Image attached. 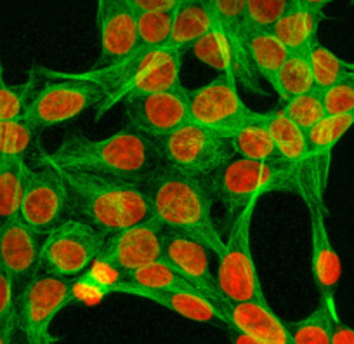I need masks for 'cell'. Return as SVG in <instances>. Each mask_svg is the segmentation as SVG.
<instances>
[{
	"instance_id": "cell-19",
	"label": "cell",
	"mask_w": 354,
	"mask_h": 344,
	"mask_svg": "<svg viewBox=\"0 0 354 344\" xmlns=\"http://www.w3.org/2000/svg\"><path fill=\"white\" fill-rule=\"evenodd\" d=\"M101 61L124 60L139 49L138 12L129 0H97Z\"/></svg>"
},
{
	"instance_id": "cell-8",
	"label": "cell",
	"mask_w": 354,
	"mask_h": 344,
	"mask_svg": "<svg viewBox=\"0 0 354 344\" xmlns=\"http://www.w3.org/2000/svg\"><path fill=\"white\" fill-rule=\"evenodd\" d=\"M158 150L167 167L202 179L210 178L233 155L224 136L192 120L158 139Z\"/></svg>"
},
{
	"instance_id": "cell-25",
	"label": "cell",
	"mask_w": 354,
	"mask_h": 344,
	"mask_svg": "<svg viewBox=\"0 0 354 344\" xmlns=\"http://www.w3.org/2000/svg\"><path fill=\"white\" fill-rule=\"evenodd\" d=\"M353 127L354 114L326 115L318 124L313 125L309 131H306L309 153H311L313 162H315L319 176L325 181H328V169L333 150Z\"/></svg>"
},
{
	"instance_id": "cell-18",
	"label": "cell",
	"mask_w": 354,
	"mask_h": 344,
	"mask_svg": "<svg viewBox=\"0 0 354 344\" xmlns=\"http://www.w3.org/2000/svg\"><path fill=\"white\" fill-rule=\"evenodd\" d=\"M210 248L198 238L179 231L165 230L163 238V257L176 268L193 287L217 301L216 270L212 268ZM214 254V252H212Z\"/></svg>"
},
{
	"instance_id": "cell-48",
	"label": "cell",
	"mask_w": 354,
	"mask_h": 344,
	"mask_svg": "<svg viewBox=\"0 0 354 344\" xmlns=\"http://www.w3.org/2000/svg\"><path fill=\"white\" fill-rule=\"evenodd\" d=\"M4 159H6V156L0 155V167H2V163H4Z\"/></svg>"
},
{
	"instance_id": "cell-30",
	"label": "cell",
	"mask_w": 354,
	"mask_h": 344,
	"mask_svg": "<svg viewBox=\"0 0 354 344\" xmlns=\"http://www.w3.org/2000/svg\"><path fill=\"white\" fill-rule=\"evenodd\" d=\"M127 282L132 287L142 289V291H174V289L196 291L165 257H160V260L129 273Z\"/></svg>"
},
{
	"instance_id": "cell-20",
	"label": "cell",
	"mask_w": 354,
	"mask_h": 344,
	"mask_svg": "<svg viewBox=\"0 0 354 344\" xmlns=\"http://www.w3.org/2000/svg\"><path fill=\"white\" fill-rule=\"evenodd\" d=\"M40 233L25 223L21 217L0 226V270L11 275L16 282L28 278L39 270Z\"/></svg>"
},
{
	"instance_id": "cell-21",
	"label": "cell",
	"mask_w": 354,
	"mask_h": 344,
	"mask_svg": "<svg viewBox=\"0 0 354 344\" xmlns=\"http://www.w3.org/2000/svg\"><path fill=\"white\" fill-rule=\"evenodd\" d=\"M122 294L146 299V301L153 302V305H158L162 308L169 309L174 315L188 320V322L202 323V325H205V323H221V325H224V316L221 313L219 306L216 305V301L207 298L202 292L193 291V289L142 291V289L132 287L125 280L124 287H122Z\"/></svg>"
},
{
	"instance_id": "cell-32",
	"label": "cell",
	"mask_w": 354,
	"mask_h": 344,
	"mask_svg": "<svg viewBox=\"0 0 354 344\" xmlns=\"http://www.w3.org/2000/svg\"><path fill=\"white\" fill-rule=\"evenodd\" d=\"M309 68H311L315 87L318 91L326 89L330 85L342 80L347 73V61H342L333 51L323 46L319 40H316L308 51H306Z\"/></svg>"
},
{
	"instance_id": "cell-13",
	"label": "cell",
	"mask_w": 354,
	"mask_h": 344,
	"mask_svg": "<svg viewBox=\"0 0 354 344\" xmlns=\"http://www.w3.org/2000/svg\"><path fill=\"white\" fill-rule=\"evenodd\" d=\"M188 93L185 85L125 101L127 127L153 139H162L189 120Z\"/></svg>"
},
{
	"instance_id": "cell-16",
	"label": "cell",
	"mask_w": 354,
	"mask_h": 344,
	"mask_svg": "<svg viewBox=\"0 0 354 344\" xmlns=\"http://www.w3.org/2000/svg\"><path fill=\"white\" fill-rule=\"evenodd\" d=\"M165 228L153 217L106 238L103 257L118 268L127 278L129 273L163 257Z\"/></svg>"
},
{
	"instance_id": "cell-2",
	"label": "cell",
	"mask_w": 354,
	"mask_h": 344,
	"mask_svg": "<svg viewBox=\"0 0 354 344\" xmlns=\"http://www.w3.org/2000/svg\"><path fill=\"white\" fill-rule=\"evenodd\" d=\"M146 188L156 223L198 238L216 255L223 251L224 238L214 223L212 193L205 179L163 165Z\"/></svg>"
},
{
	"instance_id": "cell-14",
	"label": "cell",
	"mask_w": 354,
	"mask_h": 344,
	"mask_svg": "<svg viewBox=\"0 0 354 344\" xmlns=\"http://www.w3.org/2000/svg\"><path fill=\"white\" fill-rule=\"evenodd\" d=\"M181 68H183V51L172 49L170 46L153 49L148 63L122 87L113 93L104 94L101 103L96 107V118H103L104 115L120 103L132 100V98L146 96L151 93L172 89L181 85Z\"/></svg>"
},
{
	"instance_id": "cell-3",
	"label": "cell",
	"mask_w": 354,
	"mask_h": 344,
	"mask_svg": "<svg viewBox=\"0 0 354 344\" xmlns=\"http://www.w3.org/2000/svg\"><path fill=\"white\" fill-rule=\"evenodd\" d=\"M57 169L84 219L106 237L151 217L146 185L80 170Z\"/></svg>"
},
{
	"instance_id": "cell-28",
	"label": "cell",
	"mask_w": 354,
	"mask_h": 344,
	"mask_svg": "<svg viewBox=\"0 0 354 344\" xmlns=\"http://www.w3.org/2000/svg\"><path fill=\"white\" fill-rule=\"evenodd\" d=\"M339 311L319 301L311 313L302 318L288 322L294 344H332L333 323L339 320Z\"/></svg>"
},
{
	"instance_id": "cell-38",
	"label": "cell",
	"mask_w": 354,
	"mask_h": 344,
	"mask_svg": "<svg viewBox=\"0 0 354 344\" xmlns=\"http://www.w3.org/2000/svg\"><path fill=\"white\" fill-rule=\"evenodd\" d=\"M322 93V103L325 115H347L354 114V87L346 77L337 84L330 85Z\"/></svg>"
},
{
	"instance_id": "cell-24",
	"label": "cell",
	"mask_w": 354,
	"mask_h": 344,
	"mask_svg": "<svg viewBox=\"0 0 354 344\" xmlns=\"http://www.w3.org/2000/svg\"><path fill=\"white\" fill-rule=\"evenodd\" d=\"M226 143L230 146L231 153L241 156V159L283 165L273 138H271L270 131L262 122V111H259L257 118L230 132L226 136Z\"/></svg>"
},
{
	"instance_id": "cell-11",
	"label": "cell",
	"mask_w": 354,
	"mask_h": 344,
	"mask_svg": "<svg viewBox=\"0 0 354 344\" xmlns=\"http://www.w3.org/2000/svg\"><path fill=\"white\" fill-rule=\"evenodd\" d=\"M71 195L61 170L39 155V165L26 169L19 217L37 233H47L56 226L70 203Z\"/></svg>"
},
{
	"instance_id": "cell-6",
	"label": "cell",
	"mask_w": 354,
	"mask_h": 344,
	"mask_svg": "<svg viewBox=\"0 0 354 344\" xmlns=\"http://www.w3.org/2000/svg\"><path fill=\"white\" fill-rule=\"evenodd\" d=\"M106 238L85 219H61L42 240L39 268L59 277H78L103 255Z\"/></svg>"
},
{
	"instance_id": "cell-5",
	"label": "cell",
	"mask_w": 354,
	"mask_h": 344,
	"mask_svg": "<svg viewBox=\"0 0 354 344\" xmlns=\"http://www.w3.org/2000/svg\"><path fill=\"white\" fill-rule=\"evenodd\" d=\"M212 197L226 206L231 217L236 216L254 195L299 190L297 178L288 167L254 162L230 155L226 162L205 179Z\"/></svg>"
},
{
	"instance_id": "cell-46",
	"label": "cell",
	"mask_w": 354,
	"mask_h": 344,
	"mask_svg": "<svg viewBox=\"0 0 354 344\" xmlns=\"http://www.w3.org/2000/svg\"><path fill=\"white\" fill-rule=\"evenodd\" d=\"M347 78H349L354 87V63H347Z\"/></svg>"
},
{
	"instance_id": "cell-7",
	"label": "cell",
	"mask_w": 354,
	"mask_h": 344,
	"mask_svg": "<svg viewBox=\"0 0 354 344\" xmlns=\"http://www.w3.org/2000/svg\"><path fill=\"white\" fill-rule=\"evenodd\" d=\"M73 278L59 277L46 270H37L26 278L16 301V320L28 344H54L50 334L56 316L71 305Z\"/></svg>"
},
{
	"instance_id": "cell-35",
	"label": "cell",
	"mask_w": 354,
	"mask_h": 344,
	"mask_svg": "<svg viewBox=\"0 0 354 344\" xmlns=\"http://www.w3.org/2000/svg\"><path fill=\"white\" fill-rule=\"evenodd\" d=\"M172 33V12H138L139 47H167Z\"/></svg>"
},
{
	"instance_id": "cell-23",
	"label": "cell",
	"mask_w": 354,
	"mask_h": 344,
	"mask_svg": "<svg viewBox=\"0 0 354 344\" xmlns=\"http://www.w3.org/2000/svg\"><path fill=\"white\" fill-rule=\"evenodd\" d=\"M214 28L216 18L212 6L202 0H181L172 12V33L169 46L185 53Z\"/></svg>"
},
{
	"instance_id": "cell-40",
	"label": "cell",
	"mask_w": 354,
	"mask_h": 344,
	"mask_svg": "<svg viewBox=\"0 0 354 344\" xmlns=\"http://www.w3.org/2000/svg\"><path fill=\"white\" fill-rule=\"evenodd\" d=\"M136 12H174L181 0H129Z\"/></svg>"
},
{
	"instance_id": "cell-31",
	"label": "cell",
	"mask_w": 354,
	"mask_h": 344,
	"mask_svg": "<svg viewBox=\"0 0 354 344\" xmlns=\"http://www.w3.org/2000/svg\"><path fill=\"white\" fill-rule=\"evenodd\" d=\"M40 78L42 77L35 68L25 82L9 84L4 77V70L0 66V120H15L25 117L26 107L39 87Z\"/></svg>"
},
{
	"instance_id": "cell-34",
	"label": "cell",
	"mask_w": 354,
	"mask_h": 344,
	"mask_svg": "<svg viewBox=\"0 0 354 344\" xmlns=\"http://www.w3.org/2000/svg\"><path fill=\"white\" fill-rule=\"evenodd\" d=\"M35 138L37 129L25 118L0 120V155L6 159H25Z\"/></svg>"
},
{
	"instance_id": "cell-15",
	"label": "cell",
	"mask_w": 354,
	"mask_h": 344,
	"mask_svg": "<svg viewBox=\"0 0 354 344\" xmlns=\"http://www.w3.org/2000/svg\"><path fill=\"white\" fill-rule=\"evenodd\" d=\"M262 122L266 124L273 138L280 159L285 167L292 170L297 178L299 195L311 192L316 188H326V181L319 176L313 156L309 153L306 131L294 124L287 115L280 110L262 111Z\"/></svg>"
},
{
	"instance_id": "cell-45",
	"label": "cell",
	"mask_w": 354,
	"mask_h": 344,
	"mask_svg": "<svg viewBox=\"0 0 354 344\" xmlns=\"http://www.w3.org/2000/svg\"><path fill=\"white\" fill-rule=\"evenodd\" d=\"M9 344H28V341H26L25 334H23L21 330H19V327H16V330H15V334H12V337H11V341H9Z\"/></svg>"
},
{
	"instance_id": "cell-9",
	"label": "cell",
	"mask_w": 354,
	"mask_h": 344,
	"mask_svg": "<svg viewBox=\"0 0 354 344\" xmlns=\"http://www.w3.org/2000/svg\"><path fill=\"white\" fill-rule=\"evenodd\" d=\"M189 120L226 138L234 129L259 117V111L243 103L233 71L219 73L214 80L188 93Z\"/></svg>"
},
{
	"instance_id": "cell-41",
	"label": "cell",
	"mask_w": 354,
	"mask_h": 344,
	"mask_svg": "<svg viewBox=\"0 0 354 344\" xmlns=\"http://www.w3.org/2000/svg\"><path fill=\"white\" fill-rule=\"evenodd\" d=\"M332 344H354V329L342 320H335L333 323Z\"/></svg>"
},
{
	"instance_id": "cell-44",
	"label": "cell",
	"mask_w": 354,
	"mask_h": 344,
	"mask_svg": "<svg viewBox=\"0 0 354 344\" xmlns=\"http://www.w3.org/2000/svg\"><path fill=\"white\" fill-rule=\"evenodd\" d=\"M227 332H230V337H231V344H257V343H254V341H252L250 337H247V336H245V334L238 332V330L227 329Z\"/></svg>"
},
{
	"instance_id": "cell-12",
	"label": "cell",
	"mask_w": 354,
	"mask_h": 344,
	"mask_svg": "<svg viewBox=\"0 0 354 344\" xmlns=\"http://www.w3.org/2000/svg\"><path fill=\"white\" fill-rule=\"evenodd\" d=\"M309 212V231H311V275L319 301H325L332 309L337 308V287L342 277L340 255L330 237L326 223L325 190H311L302 195Z\"/></svg>"
},
{
	"instance_id": "cell-37",
	"label": "cell",
	"mask_w": 354,
	"mask_h": 344,
	"mask_svg": "<svg viewBox=\"0 0 354 344\" xmlns=\"http://www.w3.org/2000/svg\"><path fill=\"white\" fill-rule=\"evenodd\" d=\"M294 0H247V30H273Z\"/></svg>"
},
{
	"instance_id": "cell-17",
	"label": "cell",
	"mask_w": 354,
	"mask_h": 344,
	"mask_svg": "<svg viewBox=\"0 0 354 344\" xmlns=\"http://www.w3.org/2000/svg\"><path fill=\"white\" fill-rule=\"evenodd\" d=\"M226 329L238 330L257 344H294L288 323L281 320L268 299L247 302L217 301Z\"/></svg>"
},
{
	"instance_id": "cell-4",
	"label": "cell",
	"mask_w": 354,
	"mask_h": 344,
	"mask_svg": "<svg viewBox=\"0 0 354 344\" xmlns=\"http://www.w3.org/2000/svg\"><path fill=\"white\" fill-rule=\"evenodd\" d=\"M261 199L262 195L252 197L233 217L223 251L217 254V301L247 302L266 299L252 252V223Z\"/></svg>"
},
{
	"instance_id": "cell-26",
	"label": "cell",
	"mask_w": 354,
	"mask_h": 344,
	"mask_svg": "<svg viewBox=\"0 0 354 344\" xmlns=\"http://www.w3.org/2000/svg\"><path fill=\"white\" fill-rule=\"evenodd\" d=\"M245 46L255 73L273 84L278 70L290 54L287 47L271 30H247Z\"/></svg>"
},
{
	"instance_id": "cell-1",
	"label": "cell",
	"mask_w": 354,
	"mask_h": 344,
	"mask_svg": "<svg viewBox=\"0 0 354 344\" xmlns=\"http://www.w3.org/2000/svg\"><path fill=\"white\" fill-rule=\"evenodd\" d=\"M44 159L68 170H80L108 178L148 185L162 169L158 141L132 127L106 138L70 136L54 152H40Z\"/></svg>"
},
{
	"instance_id": "cell-33",
	"label": "cell",
	"mask_w": 354,
	"mask_h": 344,
	"mask_svg": "<svg viewBox=\"0 0 354 344\" xmlns=\"http://www.w3.org/2000/svg\"><path fill=\"white\" fill-rule=\"evenodd\" d=\"M193 57L205 66L212 68L217 73L233 71V56H231V46L223 30L216 26L210 30L205 37L196 40L192 47Z\"/></svg>"
},
{
	"instance_id": "cell-39",
	"label": "cell",
	"mask_w": 354,
	"mask_h": 344,
	"mask_svg": "<svg viewBox=\"0 0 354 344\" xmlns=\"http://www.w3.org/2000/svg\"><path fill=\"white\" fill-rule=\"evenodd\" d=\"M16 280L0 270V322L16 315Z\"/></svg>"
},
{
	"instance_id": "cell-47",
	"label": "cell",
	"mask_w": 354,
	"mask_h": 344,
	"mask_svg": "<svg viewBox=\"0 0 354 344\" xmlns=\"http://www.w3.org/2000/svg\"><path fill=\"white\" fill-rule=\"evenodd\" d=\"M202 2H207V4H210V6L214 4V0H202Z\"/></svg>"
},
{
	"instance_id": "cell-36",
	"label": "cell",
	"mask_w": 354,
	"mask_h": 344,
	"mask_svg": "<svg viewBox=\"0 0 354 344\" xmlns=\"http://www.w3.org/2000/svg\"><path fill=\"white\" fill-rule=\"evenodd\" d=\"M281 111L302 131H309L313 125L318 124L323 117H326L325 110H323L322 93L318 89H313L309 93L285 101Z\"/></svg>"
},
{
	"instance_id": "cell-10",
	"label": "cell",
	"mask_w": 354,
	"mask_h": 344,
	"mask_svg": "<svg viewBox=\"0 0 354 344\" xmlns=\"http://www.w3.org/2000/svg\"><path fill=\"white\" fill-rule=\"evenodd\" d=\"M103 91L87 82L71 78H50L37 87L25 111V120L39 129L56 127L80 117L88 108H96Z\"/></svg>"
},
{
	"instance_id": "cell-43",
	"label": "cell",
	"mask_w": 354,
	"mask_h": 344,
	"mask_svg": "<svg viewBox=\"0 0 354 344\" xmlns=\"http://www.w3.org/2000/svg\"><path fill=\"white\" fill-rule=\"evenodd\" d=\"M295 2L306 6V8L316 9V11H325L326 6L333 4V2H337V0H295Z\"/></svg>"
},
{
	"instance_id": "cell-42",
	"label": "cell",
	"mask_w": 354,
	"mask_h": 344,
	"mask_svg": "<svg viewBox=\"0 0 354 344\" xmlns=\"http://www.w3.org/2000/svg\"><path fill=\"white\" fill-rule=\"evenodd\" d=\"M16 327H18V320H16V315H12L11 318L0 322V344H9L12 334H15Z\"/></svg>"
},
{
	"instance_id": "cell-22",
	"label": "cell",
	"mask_w": 354,
	"mask_h": 344,
	"mask_svg": "<svg viewBox=\"0 0 354 344\" xmlns=\"http://www.w3.org/2000/svg\"><path fill=\"white\" fill-rule=\"evenodd\" d=\"M325 12L292 2L271 32L281 40L288 53H306L318 40V30Z\"/></svg>"
},
{
	"instance_id": "cell-29",
	"label": "cell",
	"mask_w": 354,
	"mask_h": 344,
	"mask_svg": "<svg viewBox=\"0 0 354 344\" xmlns=\"http://www.w3.org/2000/svg\"><path fill=\"white\" fill-rule=\"evenodd\" d=\"M271 87L281 101H288L295 96L316 89L313 80L311 68H309L306 53H290L281 68L278 70Z\"/></svg>"
},
{
	"instance_id": "cell-27",
	"label": "cell",
	"mask_w": 354,
	"mask_h": 344,
	"mask_svg": "<svg viewBox=\"0 0 354 344\" xmlns=\"http://www.w3.org/2000/svg\"><path fill=\"white\" fill-rule=\"evenodd\" d=\"M26 169L25 159H4L0 167V226L19 217Z\"/></svg>"
}]
</instances>
